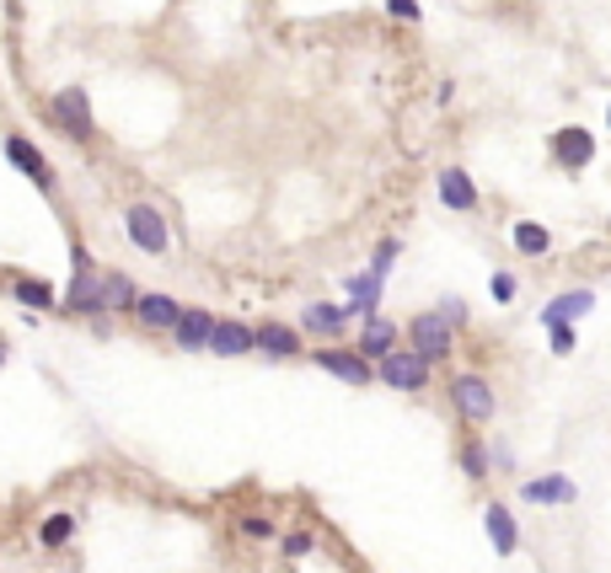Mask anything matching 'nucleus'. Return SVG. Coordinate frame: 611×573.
<instances>
[{"instance_id": "obj_11", "label": "nucleus", "mask_w": 611, "mask_h": 573, "mask_svg": "<svg viewBox=\"0 0 611 573\" xmlns=\"http://www.w3.org/2000/svg\"><path fill=\"white\" fill-rule=\"evenodd\" d=\"M552 161H558L563 172H584V167L595 161V134H590V129H574V123L558 129V134H552Z\"/></svg>"}, {"instance_id": "obj_20", "label": "nucleus", "mask_w": 611, "mask_h": 573, "mask_svg": "<svg viewBox=\"0 0 611 573\" xmlns=\"http://www.w3.org/2000/svg\"><path fill=\"white\" fill-rule=\"evenodd\" d=\"M76 531H81V520H76L70 510L43 514V520H38V546H43V552H60V546L76 542Z\"/></svg>"}, {"instance_id": "obj_30", "label": "nucleus", "mask_w": 611, "mask_h": 573, "mask_svg": "<svg viewBox=\"0 0 611 573\" xmlns=\"http://www.w3.org/2000/svg\"><path fill=\"white\" fill-rule=\"evenodd\" d=\"M387 17H398V22H419L424 6H419V0H387Z\"/></svg>"}, {"instance_id": "obj_15", "label": "nucleus", "mask_w": 611, "mask_h": 573, "mask_svg": "<svg viewBox=\"0 0 611 573\" xmlns=\"http://www.w3.org/2000/svg\"><path fill=\"white\" fill-rule=\"evenodd\" d=\"M483 531H489V542L499 557H515L520 552V525H515V514H510V504L493 499L489 510H483Z\"/></svg>"}, {"instance_id": "obj_31", "label": "nucleus", "mask_w": 611, "mask_h": 573, "mask_svg": "<svg viewBox=\"0 0 611 573\" xmlns=\"http://www.w3.org/2000/svg\"><path fill=\"white\" fill-rule=\"evenodd\" d=\"M552 332V354H574V328H548Z\"/></svg>"}, {"instance_id": "obj_26", "label": "nucleus", "mask_w": 611, "mask_h": 573, "mask_svg": "<svg viewBox=\"0 0 611 573\" xmlns=\"http://www.w3.org/2000/svg\"><path fill=\"white\" fill-rule=\"evenodd\" d=\"M279 552H284L290 563H301V557L317 552V536H311V531H279Z\"/></svg>"}, {"instance_id": "obj_9", "label": "nucleus", "mask_w": 611, "mask_h": 573, "mask_svg": "<svg viewBox=\"0 0 611 573\" xmlns=\"http://www.w3.org/2000/svg\"><path fill=\"white\" fill-rule=\"evenodd\" d=\"M311 364L338 375V381H349V386H370V381H375V364L360 360L354 349H311Z\"/></svg>"}, {"instance_id": "obj_1", "label": "nucleus", "mask_w": 611, "mask_h": 573, "mask_svg": "<svg viewBox=\"0 0 611 573\" xmlns=\"http://www.w3.org/2000/svg\"><path fill=\"white\" fill-rule=\"evenodd\" d=\"M64 316H102V269L87 252V242H70V284L60 295Z\"/></svg>"}, {"instance_id": "obj_2", "label": "nucleus", "mask_w": 611, "mask_h": 573, "mask_svg": "<svg viewBox=\"0 0 611 573\" xmlns=\"http://www.w3.org/2000/svg\"><path fill=\"white\" fill-rule=\"evenodd\" d=\"M408 349L424 364H451V354H457V328L440 322V311H419V316L408 322Z\"/></svg>"}, {"instance_id": "obj_4", "label": "nucleus", "mask_w": 611, "mask_h": 573, "mask_svg": "<svg viewBox=\"0 0 611 573\" xmlns=\"http://www.w3.org/2000/svg\"><path fill=\"white\" fill-rule=\"evenodd\" d=\"M429 375H434V364H424L413 349H392V354L375 360V381L392 386V392H429Z\"/></svg>"}, {"instance_id": "obj_10", "label": "nucleus", "mask_w": 611, "mask_h": 573, "mask_svg": "<svg viewBox=\"0 0 611 573\" xmlns=\"http://www.w3.org/2000/svg\"><path fill=\"white\" fill-rule=\"evenodd\" d=\"M252 354H269V360H296V354H306L301 328H290V322H258V328H252Z\"/></svg>"}, {"instance_id": "obj_21", "label": "nucleus", "mask_w": 611, "mask_h": 573, "mask_svg": "<svg viewBox=\"0 0 611 573\" xmlns=\"http://www.w3.org/2000/svg\"><path fill=\"white\" fill-rule=\"evenodd\" d=\"M11 295H17V305H32V311H60L54 284H49V279H32V273H17V279H11Z\"/></svg>"}, {"instance_id": "obj_16", "label": "nucleus", "mask_w": 611, "mask_h": 573, "mask_svg": "<svg viewBox=\"0 0 611 573\" xmlns=\"http://www.w3.org/2000/svg\"><path fill=\"white\" fill-rule=\"evenodd\" d=\"M434 188H440V204H445V210L472 214V210H478V204H483V199H478V182L467 178L461 167H445V172L434 178Z\"/></svg>"}, {"instance_id": "obj_17", "label": "nucleus", "mask_w": 611, "mask_h": 573, "mask_svg": "<svg viewBox=\"0 0 611 573\" xmlns=\"http://www.w3.org/2000/svg\"><path fill=\"white\" fill-rule=\"evenodd\" d=\"M210 354H220V360H237V354H252V328H247V322H237V316H214Z\"/></svg>"}, {"instance_id": "obj_13", "label": "nucleus", "mask_w": 611, "mask_h": 573, "mask_svg": "<svg viewBox=\"0 0 611 573\" xmlns=\"http://www.w3.org/2000/svg\"><path fill=\"white\" fill-rule=\"evenodd\" d=\"M520 499H525V504H574V499H580V483H574V478H563V472L525 478V483H520Z\"/></svg>"}, {"instance_id": "obj_25", "label": "nucleus", "mask_w": 611, "mask_h": 573, "mask_svg": "<svg viewBox=\"0 0 611 573\" xmlns=\"http://www.w3.org/2000/svg\"><path fill=\"white\" fill-rule=\"evenodd\" d=\"M237 531H242L247 542H279V525L269 520V514H237Z\"/></svg>"}, {"instance_id": "obj_28", "label": "nucleus", "mask_w": 611, "mask_h": 573, "mask_svg": "<svg viewBox=\"0 0 611 573\" xmlns=\"http://www.w3.org/2000/svg\"><path fill=\"white\" fill-rule=\"evenodd\" d=\"M489 295H493L499 305L515 301V273H493V279H489Z\"/></svg>"}, {"instance_id": "obj_32", "label": "nucleus", "mask_w": 611, "mask_h": 573, "mask_svg": "<svg viewBox=\"0 0 611 573\" xmlns=\"http://www.w3.org/2000/svg\"><path fill=\"white\" fill-rule=\"evenodd\" d=\"M0 364H6V343H0Z\"/></svg>"}, {"instance_id": "obj_14", "label": "nucleus", "mask_w": 611, "mask_h": 573, "mask_svg": "<svg viewBox=\"0 0 611 573\" xmlns=\"http://www.w3.org/2000/svg\"><path fill=\"white\" fill-rule=\"evenodd\" d=\"M398 349V322H387V316H365L360 322V338H354V354L360 360H381V354H392Z\"/></svg>"}, {"instance_id": "obj_12", "label": "nucleus", "mask_w": 611, "mask_h": 573, "mask_svg": "<svg viewBox=\"0 0 611 573\" xmlns=\"http://www.w3.org/2000/svg\"><path fill=\"white\" fill-rule=\"evenodd\" d=\"M178 311H183V301H172V295H161V290H140V301H134V322L146 332H172L178 328Z\"/></svg>"}, {"instance_id": "obj_33", "label": "nucleus", "mask_w": 611, "mask_h": 573, "mask_svg": "<svg viewBox=\"0 0 611 573\" xmlns=\"http://www.w3.org/2000/svg\"><path fill=\"white\" fill-rule=\"evenodd\" d=\"M607 123H611V102H607Z\"/></svg>"}, {"instance_id": "obj_23", "label": "nucleus", "mask_w": 611, "mask_h": 573, "mask_svg": "<svg viewBox=\"0 0 611 573\" xmlns=\"http://www.w3.org/2000/svg\"><path fill=\"white\" fill-rule=\"evenodd\" d=\"M343 305H333V301H317V305H306L301 311V328L306 332H322V338H333V332H343Z\"/></svg>"}, {"instance_id": "obj_6", "label": "nucleus", "mask_w": 611, "mask_h": 573, "mask_svg": "<svg viewBox=\"0 0 611 573\" xmlns=\"http://www.w3.org/2000/svg\"><path fill=\"white\" fill-rule=\"evenodd\" d=\"M49 119L60 123L70 140H97V119H92V97L81 87H64V91H54V102H49Z\"/></svg>"}, {"instance_id": "obj_7", "label": "nucleus", "mask_w": 611, "mask_h": 573, "mask_svg": "<svg viewBox=\"0 0 611 573\" xmlns=\"http://www.w3.org/2000/svg\"><path fill=\"white\" fill-rule=\"evenodd\" d=\"M0 151H6V161H11V167H17V172H22L32 188L54 193V167H49V155L38 151L28 134H6V140H0Z\"/></svg>"}, {"instance_id": "obj_18", "label": "nucleus", "mask_w": 611, "mask_h": 573, "mask_svg": "<svg viewBox=\"0 0 611 573\" xmlns=\"http://www.w3.org/2000/svg\"><path fill=\"white\" fill-rule=\"evenodd\" d=\"M134 301H140V284L129 273H119V269L102 273V316H129Z\"/></svg>"}, {"instance_id": "obj_8", "label": "nucleus", "mask_w": 611, "mask_h": 573, "mask_svg": "<svg viewBox=\"0 0 611 573\" xmlns=\"http://www.w3.org/2000/svg\"><path fill=\"white\" fill-rule=\"evenodd\" d=\"M210 332H214L210 305H183V311H178V328H172V343H178L183 354H210Z\"/></svg>"}, {"instance_id": "obj_5", "label": "nucleus", "mask_w": 611, "mask_h": 573, "mask_svg": "<svg viewBox=\"0 0 611 573\" xmlns=\"http://www.w3.org/2000/svg\"><path fill=\"white\" fill-rule=\"evenodd\" d=\"M123 237L140 247V252L161 258V252L172 247V225H167V214L156 210V204H129V210H123Z\"/></svg>"}, {"instance_id": "obj_22", "label": "nucleus", "mask_w": 611, "mask_h": 573, "mask_svg": "<svg viewBox=\"0 0 611 573\" xmlns=\"http://www.w3.org/2000/svg\"><path fill=\"white\" fill-rule=\"evenodd\" d=\"M457 461H461V472H467V483H489V478H493V455H489V445H483L478 434H467V440H461Z\"/></svg>"}, {"instance_id": "obj_27", "label": "nucleus", "mask_w": 611, "mask_h": 573, "mask_svg": "<svg viewBox=\"0 0 611 573\" xmlns=\"http://www.w3.org/2000/svg\"><path fill=\"white\" fill-rule=\"evenodd\" d=\"M402 252V242L398 237H381V247H375V258H370V273H381V279H387V273H392V258H398Z\"/></svg>"}, {"instance_id": "obj_24", "label": "nucleus", "mask_w": 611, "mask_h": 573, "mask_svg": "<svg viewBox=\"0 0 611 573\" xmlns=\"http://www.w3.org/2000/svg\"><path fill=\"white\" fill-rule=\"evenodd\" d=\"M510 242H515V252H525V258H542L552 247V237L542 231V225H531V220H520L515 231H510Z\"/></svg>"}, {"instance_id": "obj_29", "label": "nucleus", "mask_w": 611, "mask_h": 573, "mask_svg": "<svg viewBox=\"0 0 611 573\" xmlns=\"http://www.w3.org/2000/svg\"><path fill=\"white\" fill-rule=\"evenodd\" d=\"M440 322H451V328H467V301L461 295H451V301H440Z\"/></svg>"}, {"instance_id": "obj_19", "label": "nucleus", "mask_w": 611, "mask_h": 573, "mask_svg": "<svg viewBox=\"0 0 611 573\" xmlns=\"http://www.w3.org/2000/svg\"><path fill=\"white\" fill-rule=\"evenodd\" d=\"M590 311H595V290H563V295L542 311V328H569V322H580Z\"/></svg>"}, {"instance_id": "obj_3", "label": "nucleus", "mask_w": 611, "mask_h": 573, "mask_svg": "<svg viewBox=\"0 0 611 573\" xmlns=\"http://www.w3.org/2000/svg\"><path fill=\"white\" fill-rule=\"evenodd\" d=\"M451 408H457L461 423H489L499 413V396H493V381L483 375H472V370H461L451 375Z\"/></svg>"}]
</instances>
